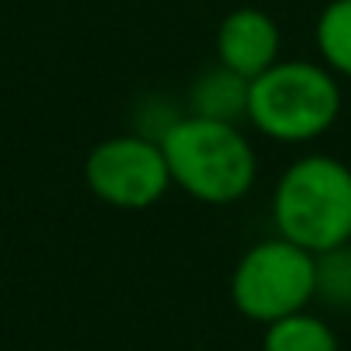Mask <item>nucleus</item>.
Segmentation results:
<instances>
[{
	"instance_id": "39448f33",
	"label": "nucleus",
	"mask_w": 351,
	"mask_h": 351,
	"mask_svg": "<svg viewBox=\"0 0 351 351\" xmlns=\"http://www.w3.org/2000/svg\"><path fill=\"white\" fill-rule=\"evenodd\" d=\"M82 174L89 191L119 212H143L174 188L160 140L136 130L99 140L89 150Z\"/></svg>"
},
{
	"instance_id": "1a4fd4ad",
	"label": "nucleus",
	"mask_w": 351,
	"mask_h": 351,
	"mask_svg": "<svg viewBox=\"0 0 351 351\" xmlns=\"http://www.w3.org/2000/svg\"><path fill=\"white\" fill-rule=\"evenodd\" d=\"M317 58L338 75L351 79V0H331L314 24Z\"/></svg>"
},
{
	"instance_id": "0eeeda50",
	"label": "nucleus",
	"mask_w": 351,
	"mask_h": 351,
	"mask_svg": "<svg viewBox=\"0 0 351 351\" xmlns=\"http://www.w3.org/2000/svg\"><path fill=\"white\" fill-rule=\"evenodd\" d=\"M188 113L219 123H242L249 113V79L215 62L195 79L188 93Z\"/></svg>"
},
{
	"instance_id": "9d476101",
	"label": "nucleus",
	"mask_w": 351,
	"mask_h": 351,
	"mask_svg": "<svg viewBox=\"0 0 351 351\" xmlns=\"http://www.w3.org/2000/svg\"><path fill=\"white\" fill-rule=\"evenodd\" d=\"M324 307L351 311V242L317 256V297Z\"/></svg>"
},
{
	"instance_id": "f257e3e1",
	"label": "nucleus",
	"mask_w": 351,
	"mask_h": 351,
	"mask_svg": "<svg viewBox=\"0 0 351 351\" xmlns=\"http://www.w3.org/2000/svg\"><path fill=\"white\" fill-rule=\"evenodd\" d=\"M160 150L171 184L202 205L242 202L259 174V157L242 123L181 113L160 133Z\"/></svg>"
},
{
	"instance_id": "7ed1b4c3",
	"label": "nucleus",
	"mask_w": 351,
	"mask_h": 351,
	"mask_svg": "<svg viewBox=\"0 0 351 351\" xmlns=\"http://www.w3.org/2000/svg\"><path fill=\"white\" fill-rule=\"evenodd\" d=\"M273 229L321 256L351 242V167L331 154H304L273 188Z\"/></svg>"
},
{
	"instance_id": "f03ea898",
	"label": "nucleus",
	"mask_w": 351,
	"mask_h": 351,
	"mask_svg": "<svg viewBox=\"0 0 351 351\" xmlns=\"http://www.w3.org/2000/svg\"><path fill=\"white\" fill-rule=\"evenodd\" d=\"M345 110L341 79L324 62L280 58L249 82V113L245 123L287 147L321 140Z\"/></svg>"
},
{
	"instance_id": "423d86ee",
	"label": "nucleus",
	"mask_w": 351,
	"mask_h": 351,
	"mask_svg": "<svg viewBox=\"0 0 351 351\" xmlns=\"http://www.w3.org/2000/svg\"><path fill=\"white\" fill-rule=\"evenodd\" d=\"M280 27L276 21L259 7H235L222 17L215 31V58L219 65L239 72L242 79H256L269 65L280 62Z\"/></svg>"
},
{
	"instance_id": "6e6552de",
	"label": "nucleus",
	"mask_w": 351,
	"mask_h": 351,
	"mask_svg": "<svg viewBox=\"0 0 351 351\" xmlns=\"http://www.w3.org/2000/svg\"><path fill=\"white\" fill-rule=\"evenodd\" d=\"M263 351H341V341L321 314L297 311L263 328Z\"/></svg>"
},
{
	"instance_id": "20e7f679",
	"label": "nucleus",
	"mask_w": 351,
	"mask_h": 351,
	"mask_svg": "<svg viewBox=\"0 0 351 351\" xmlns=\"http://www.w3.org/2000/svg\"><path fill=\"white\" fill-rule=\"evenodd\" d=\"M229 293L235 311L263 328L307 311L317 297V256L283 235L259 239L239 256Z\"/></svg>"
}]
</instances>
